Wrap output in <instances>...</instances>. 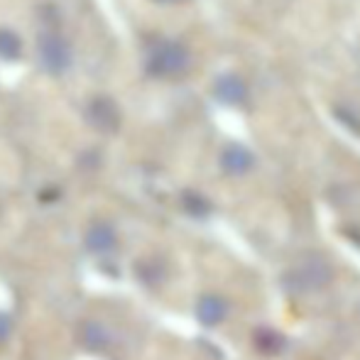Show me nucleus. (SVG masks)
<instances>
[{"label": "nucleus", "mask_w": 360, "mask_h": 360, "mask_svg": "<svg viewBox=\"0 0 360 360\" xmlns=\"http://www.w3.org/2000/svg\"><path fill=\"white\" fill-rule=\"evenodd\" d=\"M331 280H333V270L321 255H309L307 260L289 275V282L297 289H302V292L323 289Z\"/></svg>", "instance_id": "f257e3e1"}, {"label": "nucleus", "mask_w": 360, "mask_h": 360, "mask_svg": "<svg viewBox=\"0 0 360 360\" xmlns=\"http://www.w3.org/2000/svg\"><path fill=\"white\" fill-rule=\"evenodd\" d=\"M255 346L257 351L262 353H280L282 346H285V338L280 336V333H275L272 328H260V331L255 333Z\"/></svg>", "instance_id": "9d476101"}, {"label": "nucleus", "mask_w": 360, "mask_h": 360, "mask_svg": "<svg viewBox=\"0 0 360 360\" xmlns=\"http://www.w3.org/2000/svg\"><path fill=\"white\" fill-rule=\"evenodd\" d=\"M216 96L223 101V103H231V105H240L243 101L248 98V86L245 81L240 79V76H221V79L216 81Z\"/></svg>", "instance_id": "6e6552de"}, {"label": "nucleus", "mask_w": 360, "mask_h": 360, "mask_svg": "<svg viewBox=\"0 0 360 360\" xmlns=\"http://www.w3.org/2000/svg\"><path fill=\"white\" fill-rule=\"evenodd\" d=\"M184 209L189 211L191 216H206L211 211V204L204 199L201 194H194V191H189V194H184Z\"/></svg>", "instance_id": "9b49d317"}, {"label": "nucleus", "mask_w": 360, "mask_h": 360, "mask_svg": "<svg viewBox=\"0 0 360 360\" xmlns=\"http://www.w3.org/2000/svg\"><path fill=\"white\" fill-rule=\"evenodd\" d=\"M13 328H15L13 319L5 311H0V343H8V338L13 336Z\"/></svg>", "instance_id": "ddd939ff"}, {"label": "nucleus", "mask_w": 360, "mask_h": 360, "mask_svg": "<svg viewBox=\"0 0 360 360\" xmlns=\"http://www.w3.org/2000/svg\"><path fill=\"white\" fill-rule=\"evenodd\" d=\"M79 343L89 353H103L110 346V333L101 321H84L79 326Z\"/></svg>", "instance_id": "39448f33"}, {"label": "nucleus", "mask_w": 360, "mask_h": 360, "mask_svg": "<svg viewBox=\"0 0 360 360\" xmlns=\"http://www.w3.org/2000/svg\"><path fill=\"white\" fill-rule=\"evenodd\" d=\"M252 165H255V157H252V152L245 150V147H240V145H228L226 150H223V155H221L223 172H228V174H233V176L248 174V172L252 169Z\"/></svg>", "instance_id": "423d86ee"}, {"label": "nucleus", "mask_w": 360, "mask_h": 360, "mask_svg": "<svg viewBox=\"0 0 360 360\" xmlns=\"http://www.w3.org/2000/svg\"><path fill=\"white\" fill-rule=\"evenodd\" d=\"M84 245L89 252H94V255H110V252H115V248H118V233H115V228L110 226V223L105 221H96L89 226V231H86L84 236Z\"/></svg>", "instance_id": "7ed1b4c3"}, {"label": "nucleus", "mask_w": 360, "mask_h": 360, "mask_svg": "<svg viewBox=\"0 0 360 360\" xmlns=\"http://www.w3.org/2000/svg\"><path fill=\"white\" fill-rule=\"evenodd\" d=\"M186 64H189V52L176 42L162 44V47L155 52V57L150 59V69L160 76L181 74L186 69Z\"/></svg>", "instance_id": "f03ea898"}, {"label": "nucleus", "mask_w": 360, "mask_h": 360, "mask_svg": "<svg viewBox=\"0 0 360 360\" xmlns=\"http://www.w3.org/2000/svg\"><path fill=\"white\" fill-rule=\"evenodd\" d=\"M135 272H138V280L143 282V285H147V287H157V285H162V282H165V267H162L157 260L138 262Z\"/></svg>", "instance_id": "1a4fd4ad"}, {"label": "nucleus", "mask_w": 360, "mask_h": 360, "mask_svg": "<svg viewBox=\"0 0 360 360\" xmlns=\"http://www.w3.org/2000/svg\"><path fill=\"white\" fill-rule=\"evenodd\" d=\"M39 57L49 72H62L69 64V49L59 37H44V42H39Z\"/></svg>", "instance_id": "0eeeda50"}, {"label": "nucleus", "mask_w": 360, "mask_h": 360, "mask_svg": "<svg viewBox=\"0 0 360 360\" xmlns=\"http://www.w3.org/2000/svg\"><path fill=\"white\" fill-rule=\"evenodd\" d=\"M0 54L3 57H18L20 54V42L15 34L10 32H0Z\"/></svg>", "instance_id": "f8f14e48"}, {"label": "nucleus", "mask_w": 360, "mask_h": 360, "mask_svg": "<svg viewBox=\"0 0 360 360\" xmlns=\"http://www.w3.org/2000/svg\"><path fill=\"white\" fill-rule=\"evenodd\" d=\"M228 316V302L218 294H204V297L196 302V319H199L204 326L214 328L218 323H223Z\"/></svg>", "instance_id": "20e7f679"}]
</instances>
